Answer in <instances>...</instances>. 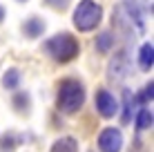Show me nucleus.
I'll return each instance as SVG.
<instances>
[{"label": "nucleus", "mask_w": 154, "mask_h": 152, "mask_svg": "<svg viewBox=\"0 0 154 152\" xmlns=\"http://www.w3.org/2000/svg\"><path fill=\"white\" fill-rule=\"evenodd\" d=\"M123 9L130 18V23H134V27L141 31H145V20H143V11L139 7V0H123Z\"/></svg>", "instance_id": "obj_8"}, {"label": "nucleus", "mask_w": 154, "mask_h": 152, "mask_svg": "<svg viewBox=\"0 0 154 152\" xmlns=\"http://www.w3.org/2000/svg\"><path fill=\"white\" fill-rule=\"evenodd\" d=\"M45 20L38 18V16H29L27 20L23 23V36L25 38H29V40H36V38H40L42 34H45Z\"/></svg>", "instance_id": "obj_7"}, {"label": "nucleus", "mask_w": 154, "mask_h": 152, "mask_svg": "<svg viewBox=\"0 0 154 152\" xmlns=\"http://www.w3.org/2000/svg\"><path fill=\"white\" fill-rule=\"evenodd\" d=\"M134 125H136L139 132L150 130L152 128V110L150 107H141L139 112H136V116H134Z\"/></svg>", "instance_id": "obj_13"}, {"label": "nucleus", "mask_w": 154, "mask_h": 152, "mask_svg": "<svg viewBox=\"0 0 154 152\" xmlns=\"http://www.w3.org/2000/svg\"><path fill=\"white\" fill-rule=\"evenodd\" d=\"M154 65V45L152 43H143L139 47V67L143 72H150Z\"/></svg>", "instance_id": "obj_11"}, {"label": "nucleus", "mask_w": 154, "mask_h": 152, "mask_svg": "<svg viewBox=\"0 0 154 152\" xmlns=\"http://www.w3.org/2000/svg\"><path fill=\"white\" fill-rule=\"evenodd\" d=\"M85 103V85L78 78H65L58 85L56 94V107L63 114H74L83 107Z\"/></svg>", "instance_id": "obj_1"}, {"label": "nucleus", "mask_w": 154, "mask_h": 152, "mask_svg": "<svg viewBox=\"0 0 154 152\" xmlns=\"http://www.w3.org/2000/svg\"><path fill=\"white\" fill-rule=\"evenodd\" d=\"M5 18H7V9H5V7H2V5H0V23H2V20H5Z\"/></svg>", "instance_id": "obj_18"}, {"label": "nucleus", "mask_w": 154, "mask_h": 152, "mask_svg": "<svg viewBox=\"0 0 154 152\" xmlns=\"http://www.w3.org/2000/svg\"><path fill=\"white\" fill-rule=\"evenodd\" d=\"M100 20H103V7L96 0H81L72 16V23L78 31H94Z\"/></svg>", "instance_id": "obj_3"}, {"label": "nucleus", "mask_w": 154, "mask_h": 152, "mask_svg": "<svg viewBox=\"0 0 154 152\" xmlns=\"http://www.w3.org/2000/svg\"><path fill=\"white\" fill-rule=\"evenodd\" d=\"M94 105H96V112L103 119H114L119 114V101L109 90L105 87H98L96 94H94Z\"/></svg>", "instance_id": "obj_4"}, {"label": "nucleus", "mask_w": 154, "mask_h": 152, "mask_svg": "<svg viewBox=\"0 0 154 152\" xmlns=\"http://www.w3.org/2000/svg\"><path fill=\"white\" fill-rule=\"evenodd\" d=\"M18 2H27V0H18Z\"/></svg>", "instance_id": "obj_19"}, {"label": "nucleus", "mask_w": 154, "mask_h": 152, "mask_svg": "<svg viewBox=\"0 0 154 152\" xmlns=\"http://www.w3.org/2000/svg\"><path fill=\"white\" fill-rule=\"evenodd\" d=\"M49 152H78V141L74 137H60L54 141Z\"/></svg>", "instance_id": "obj_12"}, {"label": "nucleus", "mask_w": 154, "mask_h": 152, "mask_svg": "<svg viewBox=\"0 0 154 152\" xmlns=\"http://www.w3.org/2000/svg\"><path fill=\"white\" fill-rule=\"evenodd\" d=\"M152 96H154V85H152V81H150L139 94H134V103H136V105H145V103L152 101Z\"/></svg>", "instance_id": "obj_16"}, {"label": "nucleus", "mask_w": 154, "mask_h": 152, "mask_svg": "<svg viewBox=\"0 0 154 152\" xmlns=\"http://www.w3.org/2000/svg\"><path fill=\"white\" fill-rule=\"evenodd\" d=\"M42 49H45L56 63L63 65V63H69V60H74L78 54H81V43H78L72 34L60 31V34H54L49 40H45Z\"/></svg>", "instance_id": "obj_2"}, {"label": "nucleus", "mask_w": 154, "mask_h": 152, "mask_svg": "<svg viewBox=\"0 0 154 152\" xmlns=\"http://www.w3.org/2000/svg\"><path fill=\"white\" fill-rule=\"evenodd\" d=\"M49 7H54V9H58V11H63V9H67L69 7V0H45Z\"/></svg>", "instance_id": "obj_17"}, {"label": "nucleus", "mask_w": 154, "mask_h": 152, "mask_svg": "<svg viewBox=\"0 0 154 152\" xmlns=\"http://www.w3.org/2000/svg\"><path fill=\"white\" fill-rule=\"evenodd\" d=\"M127 74V51H116L112 56V60H109L107 65V76L112 78V81H121V78H125Z\"/></svg>", "instance_id": "obj_6"}, {"label": "nucleus", "mask_w": 154, "mask_h": 152, "mask_svg": "<svg viewBox=\"0 0 154 152\" xmlns=\"http://www.w3.org/2000/svg\"><path fill=\"white\" fill-rule=\"evenodd\" d=\"M114 43H116V36H114V31H109V29H103L100 34H96L94 47H96V51H98V54H107V51H112Z\"/></svg>", "instance_id": "obj_9"}, {"label": "nucleus", "mask_w": 154, "mask_h": 152, "mask_svg": "<svg viewBox=\"0 0 154 152\" xmlns=\"http://www.w3.org/2000/svg\"><path fill=\"white\" fill-rule=\"evenodd\" d=\"M134 105H136V103H134V94L125 87V90H123V119H121L123 125H127L132 121V110H134Z\"/></svg>", "instance_id": "obj_14"}, {"label": "nucleus", "mask_w": 154, "mask_h": 152, "mask_svg": "<svg viewBox=\"0 0 154 152\" xmlns=\"http://www.w3.org/2000/svg\"><path fill=\"white\" fill-rule=\"evenodd\" d=\"M0 83H2V87H5L7 92H16V90L20 87V83H23L20 70H18V67H9V70L2 74V81H0Z\"/></svg>", "instance_id": "obj_10"}, {"label": "nucleus", "mask_w": 154, "mask_h": 152, "mask_svg": "<svg viewBox=\"0 0 154 152\" xmlns=\"http://www.w3.org/2000/svg\"><path fill=\"white\" fill-rule=\"evenodd\" d=\"M11 107H14L18 114H27V112H29V107H31V103H29V94H27V92H18V94H14V98H11Z\"/></svg>", "instance_id": "obj_15"}, {"label": "nucleus", "mask_w": 154, "mask_h": 152, "mask_svg": "<svg viewBox=\"0 0 154 152\" xmlns=\"http://www.w3.org/2000/svg\"><path fill=\"white\" fill-rule=\"evenodd\" d=\"M98 150L100 152H121L123 150V132L119 128H103L98 132Z\"/></svg>", "instance_id": "obj_5"}]
</instances>
